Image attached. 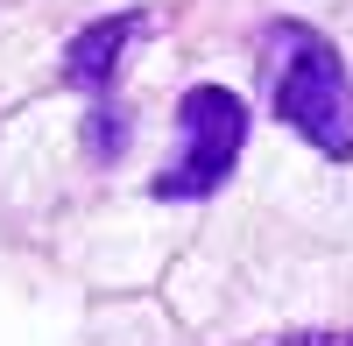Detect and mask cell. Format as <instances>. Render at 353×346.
<instances>
[{
  "label": "cell",
  "instance_id": "6da1fadb",
  "mask_svg": "<svg viewBox=\"0 0 353 346\" xmlns=\"http://www.w3.org/2000/svg\"><path fill=\"white\" fill-rule=\"evenodd\" d=\"M276 113L297 128L311 149H325L332 163L353 156V85L332 43H318L311 28H276Z\"/></svg>",
  "mask_w": 353,
  "mask_h": 346
},
{
  "label": "cell",
  "instance_id": "7a4b0ae2",
  "mask_svg": "<svg viewBox=\"0 0 353 346\" xmlns=\"http://www.w3.org/2000/svg\"><path fill=\"white\" fill-rule=\"evenodd\" d=\"M176 128H184V141H176L170 170L156 177V198L219 191L233 177V163H241V149H248V106L233 99L226 85H198V92H184V106H176Z\"/></svg>",
  "mask_w": 353,
  "mask_h": 346
},
{
  "label": "cell",
  "instance_id": "3957f363",
  "mask_svg": "<svg viewBox=\"0 0 353 346\" xmlns=\"http://www.w3.org/2000/svg\"><path fill=\"white\" fill-rule=\"evenodd\" d=\"M128 36H134V14H113V21H99V28H85V36L71 43V85H106L113 78V64H121V50H128Z\"/></svg>",
  "mask_w": 353,
  "mask_h": 346
},
{
  "label": "cell",
  "instance_id": "277c9868",
  "mask_svg": "<svg viewBox=\"0 0 353 346\" xmlns=\"http://www.w3.org/2000/svg\"><path fill=\"white\" fill-rule=\"evenodd\" d=\"M283 346H353L346 332H304V339H283Z\"/></svg>",
  "mask_w": 353,
  "mask_h": 346
}]
</instances>
